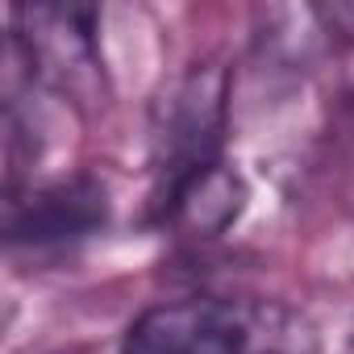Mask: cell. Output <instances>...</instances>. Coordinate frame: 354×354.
I'll list each match as a JSON object with an SVG mask.
<instances>
[{"mask_svg": "<svg viewBox=\"0 0 354 354\" xmlns=\"http://www.w3.org/2000/svg\"><path fill=\"white\" fill-rule=\"evenodd\" d=\"M350 354H354V333H350Z\"/></svg>", "mask_w": 354, "mask_h": 354, "instance_id": "3", "label": "cell"}, {"mask_svg": "<svg viewBox=\"0 0 354 354\" xmlns=\"http://www.w3.org/2000/svg\"><path fill=\"white\" fill-rule=\"evenodd\" d=\"M109 217V196L96 180H67L38 196H30L26 209H13L9 238L13 242H71L92 230H100Z\"/></svg>", "mask_w": 354, "mask_h": 354, "instance_id": "2", "label": "cell"}, {"mask_svg": "<svg viewBox=\"0 0 354 354\" xmlns=\"http://www.w3.org/2000/svg\"><path fill=\"white\" fill-rule=\"evenodd\" d=\"M254 325L221 300H175L142 313L121 354H250Z\"/></svg>", "mask_w": 354, "mask_h": 354, "instance_id": "1", "label": "cell"}]
</instances>
